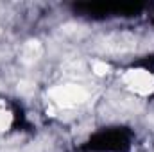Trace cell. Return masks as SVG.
Wrapping results in <instances>:
<instances>
[{
    "mask_svg": "<svg viewBox=\"0 0 154 152\" xmlns=\"http://www.w3.org/2000/svg\"><path fill=\"white\" fill-rule=\"evenodd\" d=\"M48 97L56 106L68 109V108H75L79 104H82L88 93L77 84H61V86L52 88L48 91Z\"/></svg>",
    "mask_w": 154,
    "mask_h": 152,
    "instance_id": "obj_1",
    "label": "cell"
},
{
    "mask_svg": "<svg viewBox=\"0 0 154 152\" xmlns=\"http://www.w3.org/2000/svg\"><path fill=\"white\" fill-rule=\"evenodd\" d=\"M124 82L127 84V88L131 91H134L136 95H142V97L154 91V77L147 70H142V68L127 70L124 74Z\"/></svg>",
    "mask_w": 154,
    "mask_h": 152,
    "instance_id": "obj_2",
    "label": "cell"
},
{
    "mask_svg": "<svg viewBox=\"0 0 154 152\" xmlns=\"http://www.w3.org/2000/svg\"><path fill=\"white\" fill-rule=\"evenodd\" d=\"M43 54V47L39 41H27L23 50H22V61L31 65V63H36Z\"/></svg>",
    "mask_w": 154,
    "mask_h": 152,
    "instance_id": "obj_3",
    "label": "cell"
},
{
    "mask_svg": "<svg viewBox=\"0 0 154 152\" xmlns=\"http://www.w3.org/2000/svg\"><path fill=\"white\" fill-rule=\"evenodd\" d=\"M11 120H13L11 113L5 109V104L0 100V132H2V131H5V129H9Z\"/></svg>",
    "mask_w": 154,
    "mask_h": 152,
    "instance_id": "obj_4",
    "label": "cell"
},
{
    "mask_svg": "<svg viewBox=\"0 0 154 152\" xmlns=\"http://www.w3.org/2000/svg\"><path fill=\"white\" fill-rule=\"evenodd\" d=\"M91 70H93V74H95V75L102 77V75H108V74L111 72V66H109L106 61H93Z\"/></svg>",
    "mask_w": 154,
    "mask_h": 152,
    "instance_id": "obj_5",
    "label": "cell"
},
{
    "mask_svg": "<svg viewBox=\"0 0 154 152\" xmlns=\"http://www.w3.org/2000/svg\"><path fill=\"white\" fill-rule=\"evenodd\" d=\"M0 34H2V32H0Z\"/></svg>",
    "mask_w": 154,
    "mask_h": 152,
    "instance_id": "obj_6",
    "label": "cell"
}]
</instances>
